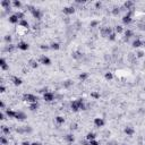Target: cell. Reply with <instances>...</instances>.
Listing matches in <instances>:
<instances>
[{
	"label": "cell",
	"instance_id": "f1b7e54d",
	"mask_svg": "<svg viewBox=\"0 0 145 145\" xmlns=\"http://www.w3.org/2000/svg\"><path fill=\"white\" fill-rule=\"evenodd\" d=\"M104 78H106L107 81H111V79L114 78V75H112V73H110V71L106 73V75H104Z\"/></svg>",
	"mask_w": 145,
	"mask_h": 145
},
{
	"label": "cell",
	"instance_id": "7bdbcfd3",
	"mask_svg": "<svg viewBox=\"0 0 145 145\" xmlns=\"http://www.w3.org/2000/svg\"><path fill=\"white\" fill-rule=\"evenodd\" d=\"M90 145H100V143H99L98 141L93 139V141H90Z\"/></svg>",
	"mask_w": 145,
	"mask_h": 145
},
{
	"label": "cell",
	"instance_id": "f546056e",
	"mask_svg": "<svg viewBox=\"0 0 145 145\" xmlns=\"http://www.w3.org/2000/svg\"><path fill=\"white\" fill-rule=\"evenodd\" d=\"M13 6L15 7V8H20V7H22V2H20V1H18V0H14V1H13Z\"/></svg>",
	"mask_w": 145,
	"mask_h": 145
},
{
	"label": "cell",
	"instance_id": "d4e9b609",
	"mask_svg": "<svg viewBox=\"0 0 145 145\" xmlns=\"http://www.w3.org/2000/svg\"><path fill=\"white\" fill-rule=\"evenodd\" d=\"M56 121H57V124L61 125V124L65 122V118H63V116H57V117H56Z\"/></svg>",
	"mask_w": 145,
	"mask_h": 145
},
{
	"label": "cell",
	"instance_id": "5b68a950",
	"mask_svg": "<svg viewBox=\"0 0 145 145\" xmlns=\"http://www.w3.org/2000/svg\"><path fill=\"white\" fill-rule=\"evenodd\" d=\"M17 48L22 51H26V50H28L30 45L26 43V42H24V41H20V42H18V44H17Z\"/></svg>",
	"mask_w": 145,
	"mask_h": 145
},
{
	"label": "cell",
	"instance_id": "5bb4252c",
	"mask_svg": "<svg viewBox=\"0 0 145 145\" xmlns=\"http://www.w3.org/2000/svg\"><path fill=\"white\" fill-rule=\"evenodd\" d=\"M0 67H1L2 70H8V68H9V66L7 65V61L5 58H1L0 59Z\"/></svg>",
	"mask_w": 145,
	"mask_h": 145
},
{
	"label": "cell",
	"instance_id": "2e32d148",
	"mask_svg": "<svg viewBox=\"0 0 145 145\" xmlns=\"http://www.w3.org/2000/svg\"><path fill=\"white\" fill-rule=\"evenodd\" d=\"M134 5H135V4H134L133 1H129V0H128V1H126V2L124 4V7L126 8L127 10H133V9H134Z\"/></svg>",
	"mask_w": 145,
	"mask_h": 145
},
{
	"label": "cell",
	"instance_id": "277c9868",
	"mask_svg": "<svg viewBox=\"0 0 145 145\" xmlns=\"http://www.w3.org/2000/svg\"><path fill=\"white\" fill-rule=\"evenodd\" d=\"M43 99H44V101L51 102L55 100V94H53L52 92H50V91H48V92L43 93Z\"/></svg>",
	"mask_w": 145,
	"mask_h": 145
},
{
	"label": "cell",
	"instance_id": "7c38bea8",
	"mask_svg": "<svg viewBox=\"0 0 145 145\" xmlns=\"http://www.w3.org/2000/svg\"><path fill=\"white\" fill-rule=\"evenodd\" d=\"M15 119L25 120L26 119V114H24V112H22V111H16V114H15Z\"/></svg>",
	"mask_w": 145,
	"mask_h": 145
},
{
	"label": "cell",
	"instance_id": "4316f807",
	"mask_svg": "<svg viewBox=\"0 0 145 145\" xmlns=\"http://www.w3.org/2000/svg\"><path fill=\"white\" fill-rule=\"evenodd\" d=\"M1 130H2V133L5 135H9L10 134V129H9V127H7V126H2L1 127Z\"/></svg>",
	"mask_w": 145,
	"mask_h": 145
},
{
	"label": "cell",
	"instance_id": "d6a6232c",
	"mask_svg": "<svg viewBox=\"0 0 145 145\" xmlns=\"http://www.w3.org/2000/svg\"><path fill=\"white\" fill-rule=\"evenodd\" d=\"M16 16L18 17L19 20H23V19H24V13H22V12H17V13H16Z\"/></svg>",
	"mask_w": 145,
	"mask_h": 145
},
{
	"label": "cell",
	"instance_id": "e0dca14e",
	"mask_svg": "<svg viewBox=\"0 0 145 145\" xmlns=\"http://www.w3.org/2000/svg\"><path fill=\"white\" fill-rule=\"evenodd\" d=\"M124 132H125V134H126L127 136H133V135H134V133H135V130H134V128H133V127H126V128H125V130H124Z\"/></svg>",
	"mask_w": 145,
	"mask_h": 145
},
{
	"label": "cell",
	"instance_id": "c3c4849f",
	"mask_svg": "<svg viewBox=\"0 0 145 145\" xmlns=\"http://www.w3.org/2000/svg\"><path fill=\"white\" fill-rule=\"evenodd\" d=\"M5 119V114H4V112H0V120H4Z\"/></svg>",
	"mask_w": 145,
	"mask_h": 145
},
{
	"label": "cell",
	"instance_id": "83f0119b",
	"mask_svg": "<svg viewBox=\"0 0 145 145\" xmlns=\"http://www.w3.org/2000/svg\"><path fill=\"white\" fill-rule=\"evenodd\" d=\"M133 36V31H130V30H126L125 31V38L128 40V39H130Z\"/></svg>",
	"mask_w": 145,
	"mask_h": 145
},
{
	"label": "cell",
	"instance_id": "9c48e42d",
	"mask_svg": "<svg viewBox=\"0 0 145 145\" xmlns=\"http://www.w3.org/2000/svg\"><path fill=\"white\" fill-rule=\"evenodd\" d=\"M13 5V2H10L9 0H2L1 2H0V6L2 7V8H5V9H9L10 10V6Z\"/></svg>",
	"mask_w": 145,
	"mask_h": 145
},
{
	"label": "cell",
	"instance_id": "d6986e66",
	"mask_svg": "<svg viewBox=\"0 0 145 145\" xmlns=\"http://www.w3.org/2000/svg\"><path fill=\"white\" fill-rule=\"evenodd\" d=\"M19 26H22V27H24V28H28L30 27V24H28V22L25 20V19H23V20H19Z\"/></svg>",
	"mask_w": 145,
	"mask_h": 145
},
{
	"label": "cell",
	"instance_id": "f35d334b",
	"mask_svg": "<svg viewBox=\"0 0 145 145\" xmlns=\"http://www.w3.org/2000/svg\"><path fill=\"white\" fill-rule=\"evenodd\" d=\"M98 25H99V22H98V20H92V22H91V24H90V26H91V27H96Z\"/></svg>",
	"mask_w": 145,
	"mask_h": 145
},
{
	"label": "cell",
	"instance_id": "ffe728a7",
	"mask_svg": "<svg viewBox=\"0 0 145 145\" xmlns=\"http://www.w3.org/2000/svg\"><path fill=\"white\" fill-rule=\"evenodd\" d=\"M96 138V135H95L94 133H87V135H86V141H93V139Z\"/></svg>",
	"mask_w": 145,
	"mask_h": 145
},
{
	"label": "cell",
	"instance_id": "8d00e7d4",
	"mask_svg": "<svg viewBox=\"0 0 145 145\" xmlns=\"http://www.w3.org/2000/svg\"><path fill=\"white\" fill-rule=\"evenodd\" d=\"M7 143H8V141H7L4 136H2V137H0V144H1V145H7Z\"/></svg>",
	"mask_w": 145,
	"mask_h": 145
},
{
	"label": "cell",
	"instance_id": "60d3db41",
	"mask_svg": "<svg viewBox=\"0 0 145 145\" xmlns=\"http://www.w3.org/2000/svg\"><path fill=\"white\" fill-rule=\"evenodd\" d=\"M42 50H49L50 49V45H47V44H42L41 47H40Z\"/></svg>",
	"mask_w": 145,
	"mask_h": 145
},
{
	"label": "cell",
	"instance_id": "9a60e30c",
	"mask_svg": "<svg viewBox=\"0 0 145 145\" xmlns=\"http://www.w3.org/2000/svg\"><path fill=\"white\" fill-rule=\"evenodd\" d=\"M8 20H9V23H12V24H17V23H19V19H18V17L16 16V14H14V15H12V16H9Z\"/></svg>",
	"mask_w": 145,
	"mask_h": 145
},
{
	"label": "cell",
	"instance_id": "7dc6e473",
	"mask_svg": "<svg viewBox=\"0 0 145 145\" xmlns=\"http://www.w3.org/2000/svg\"><path fill=\"white\" fill-rule=\"evenodd\" d=\"M22 145H32V143H30V142H27V141H24V142L22 143Z\"/></svg>",
	"mask_w": 145,
	"mask_h": 145
},
{
	"label": "cell",
	"instance_id": "f907efd6",
	"mask_svg": "<svg viewBox=\"0 0 145 145\" xmlns=\"http://www.w3.org/2000/svg\"><path fill=\"white\" fill-rule=\"evenodd\" d=\"M32 145H41V143H40V142H33Z\"/></svg>",
	"mask_w": 145,
	"mask_h": 145
},
{
	"label": "cell",
	"instance_id": "4dcf8cb0",
	"mask_svg": "<svg viewBox=\"0 0 145 145\" xmlns=\"http://www.w3.org/2000/svg\"><path fill=\"white\" fill-rule=\"evenodd\" d=\"M122 32H124V28H122V26H121V25H117V26H116V33L120 34V33H122Z\"/></svg>",
	"mask_w": 145,
	"mask_h": 145
},
{
	"label": "cell",
	"instance_id": "30bf717a",
	"mask_svg": "<svg viewBox=\"0 0 145 145\" xmlns=\"http://www.w3.org/2000/svg\"><path fill=\"white\" fill-rule=\"evenodd\" d=\"M40 63L44 65V66H49L51 63V60L49 57H47V56H42V57L40 58Z\"/></svg>",
	"mask_w": 145,
	"mask_h": 145
},
{
	"label": "cell",
	"instance_id": "836d02e7",
	"mask_svg": "<svg viewBox=\"0 0 145 145\" xmlns=\"http://www.w3.org/2000/svg\"><path fill=\"white\" fill-rule=\"evenodd\" d=\"M14 49H15V47H14L13 44H8L6 48V51H8V52H13Z\"/></svg>",
	"mask_w": 145,
	"mask_h": 145
},
{
	"label": "cell",
	"instance_id": "52a82bcc",
	"mask_svg": "<svg viewBox=\"0 0 145 145\" xmlns=\"http://www.w3.org/2000/svg\"><path fill=\"white\" fill-rule=\"evenodd\" d=\"M63 14H66V15H71V14L75 13V8L73 6H67V7H63Z\"/></svg>",
	"mask_w": 145,
	"mask_h": 145
},
{
	"label": "cell",
	"instance_id": "d590c367",
	"mask_svg": "<svg viewBox=\"0 0 145 145\" xmlns=\"http://www.w3.org/2000/svg\"><path fill=\"white\" fill-rule=\"evenodd\" d=\"M116 36H117V34L112 32V33H111V34H110L108 38H109V40H110V41H114V40H116Z\"/></svg>",
	"mask_w": 145,
	"mask_h": 145
},
{
	"label": "cell",
	"instance_id": "3957f363",
	"mask_svg": "<svg viewBox=\"0 0 145 145\" xmlns=\"http://www.w3.org/2000/svg\"><path fill=\"white\" fill-rule=\"evenodd\" d=\"M23 100L26 102H30V103H35V102H38V96L31 94V93H25L23 95Z\"/></svg>",
	"mask_w": 145,
	"mask_h": 145
},
{
	"label": "cell",
	"instance_id": "f5cc1de1",
	"mask_svg": "<svg viewBox=\"0 0 145 145\" xmlns=\"http://www.w3.org/2000/svg\"><path fill=\"white\" fill-rule=\"evenodd\" d=\"M0 145H1V144H0Z\"/></svg>",
	"mask_w": 145,
	"mask_h": 145
},
{
	"label": "cell",
	"instance_id": "cb8c5ba5",
	"mask_svg": "<svg viewBox=\"0 0 145 145\" xmlns=\"http://www.w3.org/2000/svg\"><path fill=\"white\" fill-rule=\"evenodd\" d=\"M87 77H88V74L87 73H82V74H79L78 75V78L81 79V81H85V79H87Z\"/></svg>",
	"mask_w": 145,
	"mask_h": 145
},
{
	"label": "cell",
	"instance_id": "6da1fadb",
	"mask_svg": "<svg viewBox=\"0 0 145 145\" xmlns=\"http://www.w3.org/2000/svg\"><path fill=\"white\" fill-rule=\"evenodd\" d=\"M70 109L74 112H77L79 110H86V106L83 101V99H77V100H74L70 103Z\"/></svg>",
	"mask_w": 145,
	"mask_h": 145
},
{
	"label": "cell",
	"instance_id": "e575fe53",
	"mask_svg": "<svg viewBox=\"0 0 145 145\" xmlns=\"http://www.w3.org/2000/svg\"><path fill=\"white\" fill-rule=\"evenodd\" d=\"M91 96H92L93 99H100V93H98V92H92V93H91Z\"/></svg>",
	"mask_w": 145,
	"mask_h": 145
},
{
	"label": "cell",
	"instance_id": "74e56055",
	"mask_svg": "<svg viewBox=\"0 0 145 145\" xmlns=\"http://www.w3.org/2000/svg\"><path fill=\"white\" fill-rule=\"evenodd\" d=\"M112 14H114V16L119 15V14H120V9H119V8H117V7H116V8H114V9H112Z\"/></svg>",
	"mask_w": 145,
	"mask_h": 145
},
{
	"label": "cell",
	"instance_id": "7a4b0ae2",
	"mask_svg": "<svg viewBox=\"0 0 145 145\" xmlns=\"http://www.w3.org/2000/svg\"><path fill=\"white\" fill-rule=\"evenodd\" d=\"M28 8H30V12H31L33 18L41 19V17H42V13H41V10H40V9L35 8V7H32V6H28Z\"/></svg>",
	"mask_w": 145,
	"mask_h": 145
},
{
	"label": "cell",
	"instance_id": "8992f818",
	"mask_svg": "<svg viewBox=\"0 0 145 145\" xmlns=\"http://www.w3.org/2000/svg\"><path fill=\"white\" fill-rule=\"evenodd\" d=\"M94 125H95V127H98V128L103 127L104 126V119H103V118H100V117L95 118L94 119Z\"/></svg>",
	"mask_w": 145,
	"mask_h": 145
},
{
	"label": "cell",
	"instance_id": "ac0fdd59",
	"mask_svg": "<svg viewBox=\"0 0 145 145\" xmlns=\"http://www.w3.org/2000/svg\"><path fill=\"white\" fill-rule=\"evenodd\" d=\"M142 45H144V42H143V41H141L139 39L134 40V42H133V47H134V48H139V47H142Z\"/></svg>",
	"mask_w": 145,
	"mask_h": 145
},
{
	"label": "cell",
	"instance_id": "b9f144b4",
	"mask_svg": "<svg viewBox=\"0 0 145 145\" xmlns=\"http://www.w3.org/2000/svg\"><path fill=\"white\" fill-rule=\"evenodd\" d=\"M5 41L8 42V43H10V42H12V36H10V35H6V36H5Z\"/></svg>",
	"mask_w": 145,
	"mask_h": 145
},
{
	"label": "cell",
	"instance_id": "816d5d0a",
	"mask_svg": "<svg viewBox=\"0 0 145 145\" xmlns=\"http://www.w3.org/2000/svg\"><path fill=\"white\" fill-rule=\"evenodd\" d=\"M124 145H127V144H124Z\"/></svg>",
	"mask_w": 145,
	"mask_h": 145
},
{
	"label": "cell",
	"instance_id": "f6af8a7d",
	"mask_svg": "<svg viewBox=\"0 0 145 145\" xmlns=\"http://www.w3.org/2000/svg\"><path fill=\"white\" fill-rule=\"evenodd\" d=\"M5 91H6V87H5V85H2V84H1V86H0V92H1V93H4Z\"/></svg>",
	"mask_w": 145,
	"mask_h": 145
},
{
	"label": "cell",
	"instance_id": "484cf974",
	"mask_svg": "<svg viewBox=\"0 0 145 145\" xmlns=\"http://www.w3.org/2000/svg\"><path fill=\"white\" fill-rule=\"evenodd\" d=\"M66 141H67L68 143H73V142L75 141V137H74L71 134H68V135H66Z\"/></svg>",
	"mask_w": 145,
	"mask_h": 145
},
{
	"label": "cell",
	"instance_id": "ee69618b",
	"mask_svg": "<svg viewBox=\"0 0 145 145\" xmlns=\"http://www.w3.org/2000/svg\"><path fill=\"white\" fill-rule=\"evenodd\" d=\"M143 56H144V52H143V51H138V52H137V57L138 58H142Z\"/></svg>",
	"mask_w": 145,
	"mask_h": 145
},
{
	"label": "cell",
	"instance_id": "1f68e13d",
	"mask_svg": "<svg viewBox=\"0 0 145 145\" xmlns=\"http://www.w3.org/2000/svg\"><path fill=\"white\" fill-rule=\"evenodd\" d=\"M30 63H31L32 68H38L39 63H38V61H36V60H31V61H30Z\"/></svg>",
	"mask_w": 145,
	"mask_h": 145
},
{
	"label": "cell",
	"instance_id": "603a6c76",
	"mask_svg": "<svg viewBox=\"0 0 145 145\" xmlns=\"http://www.w3.org/2000/svg\"><path fill=\"white\" fill-rule=\"evenodd\" d=\"M30 109H31L32 111H36L39 109V103L38 102H35V103H31L30 104Z\"/></svg>",
	"mask_w": 145,
	"mask_h": 145
},
{
	"label": "cell",
	"instance_id": "7402d4cb",
	"mask_svg": "<svg viewBox=\"0 0 145 145\" xmlns=\"http://www.w3.org/2000/svg\"><path fill=\"white\" fill-rule=\"evenodd\" d=\"M15 114H16V111H14V110H10V109L6 110V114L9 118H15Z\"/></svg>",
	"mask_w": 145,
	"mask_h": 145
},
{
	"label": "cell",
	"instance_id": "ab89813d",
	"mask_svg": "<svg viewBox=\"0 0 145 145\" xmlns=\"http://www.w3.org/2000/svg\"><path fill=\"white\" fill-rule=\"evenodd\" d=\"M71 84H73V82H71V81H66V82L63 83V86H65V87H69Z\"/></svg>",
	"mask_w": 145,
	"mask_h": 145
},
{
	"label": "cell",
	"instance_id": "4fadbf2b",
	"mask_svg": "<svg viewBox=\"0 0 145 145\" xmlns=\"http://www.w3.org/2000/svg\"><path fill=\"white\" fill-rule=\"evenodd\" d=\"M132 22H133L132 16H129V15H127V14L124 16V17H122V23H124L125 25H129Z\"/></svg>",
	"mask_w": 145,
	"mask_h": 145
},
{
	"label": "cell",
	"instance_id": "8fae6325",
	"mask_svg": "<svg viewBox=\"0 0 145 145\" xmlns=\"http://www.w3.org/2000/svg\"><path fill=\"white\" fill-rule=\"evenodd\" d=\"M12 82H13L15 86H19V85H22L23 81H22V78H19L18 76H13L12 77Z\"/></svg>",
	"mask_w": 145,
	"mask_h": 145
},
{
	"label": "cell",
	"instance_id": "44dd1931",
	"mask_svg": "<svg viewBox=\"0 0 145 145\" xmlns=\"http://www.w3.org/2000/svg\"><path fill=\"white\" fill-rule=\"evenodd\" d=\"M50 49H52V50H59L60 49V44L58 42H52L50 44Z\"/></svg>",
	"mask_w": 145,
	"mask_h": 145
},
{
	"label": "cell",
	"instance_id": "bcb514c9",
	"mask_svg": "<svg viewBox=\"0 0 145 145\" xmlns=\"http://www.w3.org/2000/svg\"><path fill=\"white\" fill-rule=\"evenodd\" d=\"M101 6H102V4H101V2H100V1H98V2L95 4V7H96L98 9H99V8H101Z\"/></svg>",
	"mask_w": 145,
	"mask_h": 145
},
{
	"label": "cell",
	"instance_id": "681fc988",
	"mask_svg": "<svg viewBox=\"0 0 145 145\" xmlns=\"http://www.w3.org/2000/svg\"><path fill=\"white\" fill-rule=\"evenodd\" d=\"M0 108H1V109H5V103H4V101L0 102Z\"/></svg>",
	"mask_w": 145,
	"mask_h": 145
},
{
	"label": "cell",
	"instance_id": "ba28073f",
	"mask_svg": "<svg viewBox=\"0 0 145 145\" xmlns=\"http://www.w3.org/2000/svg\"><path fill=\"white\" fill-rule=\"evenodd\" d=\"M112 33V30H111V27H103L101 28V35L102 36H109L110 34Z\"/></svg>",
	"mask_w": 145,
	"mask_h": 145
}]
</instances>
